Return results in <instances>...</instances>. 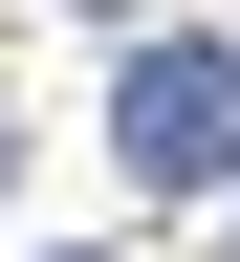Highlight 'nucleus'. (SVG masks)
I'll use <instances>...</instances> for the list:
<instances>
[{
  "instance_id": "obj_1",
  "label": "nucleus",
  "mask_w": 240,
  "mask_h": 262,
  "mask_svg": "<svg viewBox=\"0 0 240 262\" xmlns=\"http://www.w3.org/2000/svg\"><path fill=\"white\" fill-rule=\"evenodd\" d=\"M110 153H131L153 196H240V44H219V22L131 44V88H110Z\"/></svg>"
}]
</instances>
